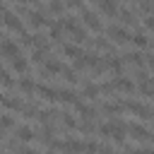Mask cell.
I'll return each mask as SVG.
<instances>
[{"label": "cell", "instance_id": "cell-21", "mask_svg": "<svg viewBox=\"0 0 154 154\" xmlns=\"http://www.w3.org/2000/svg\"><path fill=\"white\" fill-rule=\"evenodd\" d=\"M101 111H103V113H108V116H113V113H120V111H125V108H123V103L106 101V103H101Z\"/></svg>", "mask_w": 154, "mask_h": 154}, {"label": "cell", "instance_id": "cell-29", "mask_svg": "<svg viewBox=\"0 0 154 154\" xmlns=\"http://www.w3.org/2000/svg\"><path fill=\"white\" fill-rule=\"evenodd\" d=\"M12 125H14V118H12V116H0V130L12 128Z\"/></svg>", "mask_w": 154, "mask_h": 154}, {"label": "cell", "instance_id": "cell-35", "mask_svg": "<svg viewBox=\"0 0 154 154\" xmlns=\"http://www.w3.org/2000/svg\"><path fill=\"white\" fill-rule=\"evenodd\" d=\"M147 65H149V67L154 70V55H147Z\"/></svg>", "mask_w": 154, "mask_h": 154}, {"label": "cell", "instance_id": "cell-4", "mask_svg": "<svg viewBox=\"0 0 154 154\" xmlns=\"http://www.w3.org/2000/svg\"><path fill=\"white\" fill-rule=\"evenodd\" d=\"M120 103H123V108H128V111H132V113H137V116H142V118H152V111H149L144 103H140V101L125 99V101H120Z\"/></svg>", "mask_w": 154, "mask_h": 154}, {"label": "cell", "instance_id": "cell-38", "mask_svg": "<svg viewBox=\"0 0 154 154\" xmlns=\"http://www.w3.org/2000/svg\"><path fill=\"white\" fill-rule=\"evenodd\" d=\"M152 118H154V111H152Z\"/></svg>", "mask_w": 154, "mask_h": 154}, {"label": "cell", "instance_id": "cell-32", "mask_svg": "<svg viewBox=\"0 0 154 154\" xmlns=\"http://www.w3.org/2000/svg\"><path fill=\"white\" fill-rule=\"evenodd\" d=\"M48 10H51V12H58V14H60V12L65 10V5H63V2H51V5H48Z\"/></svg>", "mask_w": 154, "mask_h": 154}, {"label": "cell", "instance_id": "cell-24", "mask_svg": "<svg viewBox=\"0 0 154 154\" xmlns=\"http://www.w3.org/2000/svg\"><path fill=\"white\" fill-rule=\"evenodd\" d=\"M26 67H29V63H26V58H22V55H17V58H12V70H17V72H26Z\"/></svg>", "mask_w": 154, "mask_h": 154}, {"label": "cell", "instance_id": "cell-13", "mask_svg": "<svg viewBox=\"0 0 154 154\" xmlns=\"http://www.w3.org/2000/svg\"><path fill=\"white\" fill-rule=\"evenodd\" d=\"M26 17H29V24H31V26H43V24L48 22V17L43 14V10H29Z\"/></svg>", "mask_w": 154, "mask_h": 154}, {"label": "cell", "instance_id": "cell-6", "mask_svg": "<svg viewBox=\"0 0 154 154\" xmlns=\"http://www.w3.org/2000/svg\"><path fill=\"white\" fill-rule=\"evenodd\" d=\"M94 10L103 12L106 17H116V14H118V10H120V5H118V2H113V0H99V2L94 5Z\"/></svg>", "mask_w": 154, "mask_h": 154}, {"label": "cell", "instance_id": "cell-34", "mask_svg": "<svg viewBox=\"0 0 154 154\" xmlns=\"http://www.w3.org/2000/svg\"><path fill=\"white\" fill-rule=\"evenodd\" d=\"M19 154H41V152H36V149H29V147H26V149H19Z\"/></svg>", "mask_w": 154, "mask_h": 154}, {"label": "cell", "instance_id": "cell-14", "mask_svg": "<svg viewBox=\"0 0 154 154\" xmlns=\"http://www.w3.org/2000/svg\"><path fill=\"white\" fill-rule=\"evenodd\" d=\"M43 70H46L48 75H58V72L65 70V65H63L60 60H55V58H46V60H43Z\"/></svg>", "mask_w": 154, "mask_h": 154}, {"label": "cell", "instance_id": "cell-5", "mask_svg": "<svg viewBox=\"0 0 154 154\" xmlns=\"http://www.w3.org/2000/svg\"><path fill=\"white\" fill-rule=\"evenodd\" d=\"M128 132H130V137H132V140H137V142L152 140V132H149L144 125H140V123H130V125H128Z\"/></svg>", "mask_w": 154, "mask_h": 154}, {"label": "cell", "instance_id": "cell-20", "mask_svg": "<svg viewBox=\"0 0 154 154\" xmlns=\"http://www.w3.org/2000/svg\"><path fill=\"white\" fill-rule=\"evenodd\" d=\"M48 26H51V31H48V34H51V38H53V41H60V38H63V24H60V22H55V19H51V22H48Z\"/></svg>", "mask_w": 154, "mask_h": 154}, {"label": "cell", "instance_id": "cell-26", "mask_svg": "<svg viewBox=\"0 0 154 154\" xmlns=\"http://www.w3.org/2000/svg\"><path fill=\"white\" fill-rule=\"evenodd\" d=\"M123 58H125V60H130V63H135V65H144V55H142V53H137V51H130V53H125Z\"/></svg>", "mask_w": 154, "mask_h": 154}, {"label": "cell", "instance_id": "cell-15", "mask_svg": "<svg viewBox=\"0 0 154 154\" xmlns=\"http://www.w3.org/2000/svg\"><path fill=\"white\" fill-rule=\"evenodd\" d=\"M14 137H17V142H31L36 135H34V130H31L29 125H19V128L14 130Z\"/></svg>", "mask_w": 154, "mask_h": 154}, {"label": "cell", "instance_id": "cell-10", "mask_svg": "<svg viewBox=\"0 0 154 154\" xmlns=\"http://www.w3.org/2000/svg\"><path fill=\"white\" fill-rule=\"evenodd\" d=\"M36 94L46 101H58V89H53L48 84H36Z\"/></svg>", "mask_w": 154, "mask_h": 154}, {"label": "cell", "instance_id": "cell-2", "mask_svg": "<svg viewBox=\"0 0 154 154\" xmlns=\"http://www.w3.org/2000/svg\"><path fill=\"white\" fill-rule=\"evenodd\" d=\"M2 22H5V26H7V29L17 31L19 36L26 31V29H24V22H22V17H19L17 12H10V10H5V12H2Z\"/></svg>", "mask_w": 154, "mask_h": 154}, {"label": "cell", "instance_id": "cell-23", "mask_svg": "<svg viewBox=\"0 0 154 154\" xmlns=\"http://www.w3.org/2000/svg\"><path fill=\"white\" fill-rule=\"evenodd\" d=\"M106 65H108L111 70H116V72H120V70H123V60H120L118 55H113V53H111V55H106Z\"/></svg>", "mask_w": 154, "mask_h": 154}, {"label": "cell", "instance_id": "cell-17", "mask_svg": "<svg viewBox=\"0 0 154 154\" xmlns=\"http://www.w3.org/2000/svg\"><path fill=\"white\" fill-rule=\"evenodd\" d=\"M0 103H2L5 108H10V111H22V108H24V101H22V99H14V96H5V94H2Z\"/></svg>", "mask_w": 154, "mask_h": 154}, {"label": "cell", "instance_id": "cell-28", "mask_svg": "<svg viewBox=\"0 0 154 154\" xmlns=\"http://www.w3.org/2000/svg\"><path fill=\"white\" fill-rule=\"evenodd\" d=\"M63 125L67 130H77V120L72 118V113H63Z\"/></svg>", "mask_w": 154, "mask_h": 154}, {"label": "cell", "instance_id": "cell-12", "mask_svg": "<svg viewBox=\"0 0 154 154\" xmlns=\"http://www.w3.org/2000/svg\"><path fill=\"white\" fill-rule=\"evenodd\" d=\"M113 87H116V89H120V91H125V94L135 91V82H132V79H128V77H123V75H118V77L113 79Z\"/></svg>", "mask_w": 154, "mask_h": 154}, {"label": "cell", "instance_id": "cell-9", "mask_svg": "<svg viewBox=\"0 0 154 154\" xmlns=\"http://www.w3.org/2000/svg\"><path fill=\"white\" fill-rule=\"evenodd\" d=\"M60 149L65 154H79V152H84V142H79L75 137H67L65 142H60Z\"/></svg>", "mask_w": 154, "mask_h": 154}, {"label": "cell", "instance_id": "cell-18", "mask_svg": "<svg viewBox=\"0 0 154 154\" xmlns=\"http://www.w3.org/2000/svg\"><path fill=\"white\" fill-rule=\"evenodd\" d=\"M75 111H77L84 120H91V118H94V113H96V111H94V106H89V103H84V101H77V103H75Z\"/></svg>", "mask_w": 154, "mask_h": 154}, {"label": "cell", "instance_id": "cell-36", "mask_svg": "<svg viewBox=\"0 0 154 154\" xmlns=\"http://www.w3.org/2000/svg\"><path fill=\"white\" fill-rule=\"evenodd\" d=\"M142 154H154V149H142Z\"/></svg>", "mask_w": 154, "mask_h": 154}, {"label": "cell", "instance_id": "cell-31", "mask_svg": "<svg viewBox=\"0 0 154 154\" xmlns=\"http://www.w3.org/2000/svg\"><path fill=\"white\" fill-rule=\"evenodd\" d=\"M96 152H99L96 142H84V154H96Z\"/></svg>", "mask_w": 154, "mask_h": 154}, {"label": "cell", "instance_id": "cell-39", "mask_svg": "<svg viewBox=\"0 0 154 154\" xmlns=\"http://www.w3.org/2000/svg\"><path fill=\"white\" fill-rule=\"evenodd\" d=\"M0 154H5V152H0Z\"/></svg>", "mask_w": 154, "mask_h": 154}, {"label": "cell", "instance_id": "cell-27", "mask_svg": "<svg viewBox=\"0 0 154 154\" xmlns=\"http://www.w3.org/2000/svg\"><path fill=\"white\" fill-rule=\"evenodd\" d=\"M19 89H22V91H26V94H31V91H36V84H34V79L22 77V79H19Z\"/></svg>", "mask_w": 154, "mask_h": 154}, {"label": "cell", "instance_id": "cell-7", "mask_svg": "<svg viewBox=\"0 0 154 154\" xmlns=\"http://www.w3.org/2000/svg\"><path fill=\"white\" fill-rule=\"evenodd\" d=\"M82 19H84V24H87V26H91V29H96V31H101V29H103L101 17H99L96 12H91L89 7H84V10H82Z\"/></svg>", "mask_w": 154, "mask_h": 154}, {"label": "cell", "instance_id": "cell-11", "mask_svg": "<svg viewBox=\"0 0 154 154\" xmlns=\"http://www.w3.org/2000/svg\"><path fill=\"white\" fill-rule=\"evenodd\" d=\"M58 101H63V103H77L79 99H77V91L75 89H70V87H63V89H58Z\"/></svg>", "mask_w": 154, "mask_h": 154}, {"label": "cell", "instance_id": "cell-19", "mask_svg": "<svg viewBox=\"0 0 154 154\" xmlns=\"http://www.w3.org/2000/svg\"><path fill=\"white\" fill-rule=\"evenodd\" d=\"M63 53L67 55V58H72V60H77V58H82L84 53H82V48L77 46V43H63Z\"/></svg>", "mask_w": 154, "mask_h": 154}, {"label": "cell", "instance_id": "cell-30", "mask_svg": "<svg viewBox=\"0 0 154 154\" xmlns=\"http://www.w3.org/2000/svg\"><path fill=\"white\" fill-rule=\"evenodd\" d=\"M63 75H65V79H67V82H77V72H75L72 67H65V70H63Z\"/></svg>", "mask_w": 154, "mask_h": 154}, {"label": "cell", "instance_id": "cell-22", "mask_svg": "<svg viewBox=\"0 0 154 154\" xmlns=\"http://www.w3.org/2000/svg\"><path fill=\"white\" fill-rule=\"evenodd\" d=\"M130 41H132L135 46H140V48L149 46V38H147V34H142V31H137V34H130Z\"/></svg>", "mask_w": 154, "mask_h": 154}, {"label": "cell", "instance_id": "cell-33", "mask_svg": "<svg viewBox=\"0 0 154 154\" xmlns=\"http://www.w3.org/2000/svg\"><path fill=\"white\" fill-rule=\"evenodd\" d=\"M144 26L154 31V14H147V17H144Z\"/></svg>", "mask_w": 154, "mask_h": 154}, {"label": "cell", "instance_id": "cell-25", "mask_svg": "<svg viewBox=\"0 0 154 154\" xmlns=\"http://www.w3.org/2000/svg\"><path fill=\"white\" fill-rule=\"evenodd\" d=\"M82 94H84L87 99H96V96H99L101 91H99V84H91V82H89V84H84V89H82Z\"/></svg>", "mask_w": 154, "mask_h": 154}, {"label": "cell", "instance_id": "cell-37", "mask_svg": "<svg viewBox=\"0 0 154 154\" xmlns=\"http://www.w3.org/2000/svg\"><path fill=\"white\" fill-rule=\"evenodd\" d=\"M149 96H154V91H152V94H149Z\"/></svg>", "mask_w": 154, "mask_h": 154}, {"label": "cell", "instance_id": "cell-8", "mask_svg": "<svg viewBox=\"0 0 154 154\" xmlns=\"http://www.w3.org/2000/svg\"><path fill=\"white\" fill-rule=\"evenodd\" d=\"M0 53L7 55V58H17L19 55V43L12 41V38H2L0 41Z\"/></svg>", "mask_w": 154, "mask_h": 154}, {"label": "cell", "instance_id": "cell-3", "mask_svg": "<svg viewBox=\"0 0 154 154\" xmlns=\"http://www.w3.org/2000/svg\"><path fill=\"white\" fill-rule=\"evenodd\" d=\"M106 34H108V38H111V41H118V43L130 41V31H128L125 26H120V24H111V26L106 29Z\"/></svg>", "mask_w": 154, "mask_h": 154}, {"label": "cell", "instance_id": "cell-1", "mask_svg": "<svg viewBox=\"0 0 154 154\" xmlns=\"http://www.w3.org/2000/svg\"><path fill=\"white\" fill-rule=\"evenodd\" d=\"M99 132L101 135H106V137H111V140H116L118 144L125 140V125L120 123V120H116V123H103V125H99Z\"/></svg>", "mask_w": 154, "mask_h": 154}, {"label": "cell", "instance_id": "cell-16", "mask_svg": "<svg viewBox=\"0 0 154 154\" xmlns=\"http://www.w3.org/2000/svg\"><path fill=\"white\" fill-rule=\"evenodd\" d=\"M132 10H137V7H135V5H130V7H120V10H118V14H120L123 24H135V22H137V14H135Z\"/></svg>", "mask_w": 154, "mask_h": 154}]
</instances>
